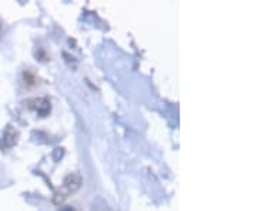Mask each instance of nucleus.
<instances>
[{"label": "nucleus", "mask_w": 257, "mask_h": 211, "mask_svg": "<svg viewBox=\"0 0 257 211\" xmlns=\"http://www.w3.org/2000/svg\"><path fill=\"white\" fill-rule=\"evenodd\" d=\"M80 184H82V178H80V175L79 174L67 175V177L64 178L63 183V188L66 190V195L76 191V190L80 187ZM66 195H64V197H66Z\"/></svg>", "instance_id": "f257e3e1"}, {"label": "nucleus", "mask_w": 257, "mask_h": 211, "mask_svg": "<svg viewBox=\"0 0 257 211\" xmlns=\"http://www.w3.org/2000/svg\"><path fill=\"white\" fill-rule=\"evenodd\" d=\"M0 32H2V22H0Z\"/></svg>", "instance_id": "f03ea898"}]
</instances>
